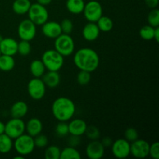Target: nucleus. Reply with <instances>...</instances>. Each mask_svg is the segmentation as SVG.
I'll return each mask as SVG.
<instances>
[{"label":"nucleus","mask_w":159,"mask_h":159,"mask_svg":"<svg viewBox=\"0 0 159 159\" xmlns=\"http://www.w3.org/2000/svg\"><path fill=\"white\" fill-rule=\"evenodd\" d=\"M74 64L79 70L93 72L99 65V57L96 51L89 48H81L73 57Z\"/></svg>","instance_id":"f257e3e1"},{"label":"nucleus","mask_w":159,"mask_h":159,"mask_svg":"<svg viewBox=\"0 0 159 159\" xmlns=\"http://www.w3.org/2000/svg\"><path fill=\"white\" fill-rule=\"evenodd\" d=\"M53 116L58 121L70 120L75 113V105L68 97H59L54 101L51 107Z\"/></svg>","instance_id":"f03ea898"},{"label":"nucleus","mask_w":159,"mask_h":159,"mask_svg":"<svg viewBox=\"0 0 159 159\" xmlns=\"http://www.w3.org/2000/svg\"><path fill=\"white\" fill-rule=\"evenodd\" d=\"M41 61L48 71H58L64 65V57L55 49L44 51Z\"/></svg>","instance_id":"7ed1b4c3"},{"label":"nucleus","mask_w":159,"mask_h":159,"mask_svg":"<svg viewBox=\"0 0 159 159\" xmlns=\"http://www.w3.org/2000/svg\"><path fill=\"white\" fill-rule=\"evenodd\" d=\"M54 49L63 57L71 55L75 51V42L69 34H61L55 38Z\"/></svg>","instance_id":"20e7f679"},{"label":"nucleus","mask_w":159,"mask_h":159,"mask_svg":"<svg viewBox=\"0 0 159 159\" xmlns=\"http://www.w3.org/2000/svg\"><path fill=\"white\" fill-rule=\"evenodd\" d=\"M14 140L15 141L13 142V147L19 155L25 157L34 152L35 148L34 138L28 134H23Z\"/></svg>","instance_id":"39448f33"},{"label":"nucleus","mask_w":159,"mask_h":159,"mask_svg":"<svg viewBox=\"0 0 159 159\" xmlns=\"http://www.w3.org/2000/svg\"><path fill=\"white\" fill-rule=\"evenodd\" d=\"M27 13L29 16V20H30L36 26L43 25L48 21L49 16L46 7L37 2L31 4Z\"/></svg>","instance_id":"423d86ee"},{"label":"nucleus","mask_w":159,"mask_h":159,"mask_svg":"<svg viewBox=\"0 0 159 159\" xmlns=\"http://www.w3.org/2000/svg\"><path fill=\"white\" fill-rule=\"evenodd\" d=\"M27 91L33 99L40 100L45 96L46 85L40 78H34L28 82Z\"/></svg>","instance_id":"0eeeda50"},{"label":"nucleus","mask_w":159,"mask_h":159,"mask_svg":"<svg viewBox=\"0 0 159 159\" xmlns=\"http://www.w3.org/2000/svg\"><path fill=\"white\" fill-rule=\"evenodd\" d=\"M25 130V123L22 119L12 117L5 124V134L12 140L24 134Z\"/></svg>","instance_id":"6e6552de"},{"label":"nucleus","mask_w":159,"mask_h":159,"mask_svg":"<svg viewBox=\"0 0 159 159\" xmlns=\"http://www.w3.org/2000/svg\"><path fill=\"white\" fill-rule=\"evenodd\" d=\"M84 16L89 22L96 23L102 16V7L100 3L95 0L85 3L83 12Z\"/></svg>","instance_id":"1a4fd4ad"},{"label":"nucleus","mask_w":159,"mask_h":159,"mask_svg":"<svg viewBox=\"0 0 159 159\" xmlns=\"http://www.w3.org/2000/svg\"><path fill=\"white\" fill-rule=\"evenodd\" d=\"M18 35L20 40L30 41L35 37L37 34L36 25L29 19L22 20L18 26Z\"/></svg>","instance_id":"9d476101"},{"label":"nucleus","mask_w":159,"mask_h":159,"mask_svg":"<svg viewBox=\"0 0 159 159\" xmlns=\"http://www.w3.org/2000/svg\"><path fill=\"white\" fill-rule=\"evenodd\" d=\"M111 150L116 158H126L130 155V143L125 138H119L113 142Z\"/></svg>","instance_id":"9b49d317"},{"label":"nucleus","mask_w":159,"mask_h":159,"mask_svg":"<svg viewBox=\"0 0 159 159\" xmlns=\"http://www.w3.org/2000/svg\"><path fill=\"white\" fill-rule=\"evenodd\" d=\"M150 144L143 139H137L130 144V155L137 158H145L149 155Z\"/></svg>","instance_id":"f8f14e48"},{"label":"nucleus","mask_w":159,"mask_h":159,"mask_svg":"<svg viewBox=\"0 0 159 159\" xmlns=\"http://www.w3.org/2000/svg\"><path fill=\"white\" fill-rule=\"evenodd\" d=\"M105 152V148L101 141L97 140H93L86 146L85 153L89 159H100L103 157Z\"/></svg>","instance_id":"ddd939ff"},{"label":"nucleus","mask_w":159,"mask_h":159,"mask_svg":"<svg viewBox=\"0 0 159 159\" xmlns=\"http://www.w3.org/2000/svg\"><path fill=\"white\" fill-rule=\"evenodd\" d=\"M42 32L46 37L51 39L57 38L62 34L60 23L56 21H47L42 25Z\"/></svg>","instance_id":"4468645a"},{"label":"nucleus","mask_w":159,"mask_h":159,"mask_svg":"<svg viewBox=\"0 0 159 159\" xmlns=\"http://www.w3.org/2000/svg\"><path fill=\"white\" fill-rule=\"evenodd\" d=\"M18 42L11 37H6L0 42V52L1 54L14 56L17 54Z\"/></svg>","instance_id":"2eb2a0df"},{"label":"nucleus","mask_w":159,"mask_h":159,"mask_svg":"<svg viewBox=\"0 0 159 159\" xmlns=\"http://www.w3.org/2000/svg\"><path fill=\"white\" fill-rule=\"evenodd\" d=\"M82 37L87 41H94L99 37L100 30L96 23L89 22L82 29Z\"/></svg>","instance_id":"dca6fc26"},{"label":"nucleus","mask_w":159,"mask_h":159,"mask_svg":"<svg viewBox=\"0 0 159 159\" xmlns=\"http://www.w3.org/2000/svg\"><path fill=\"white\" fill-rule=\"evenodd\" d=\"M87 124L82 119H74L68 124V130L71 135L81 137L85 134Z\"/></svg>","instance_id":"f3484780"},{"label":"nucleus","mask_w":159,"mask_h":159,"mask_svg":"<svg viewBox=\"0 0 159 159\" xmlns=\"http://www.w3.org/2000/svg\"><path fill=\"white\" fill-rule=\"evenodd\" d=\"M25 128L28 134L34 138L36 135L41 133L43 130V124L38 118H31L26 124H25Z\"/></svg>","instance_id":"a211bd4d"},{"label":"nucleus","mask_w":159,"mask_h":159,"mask_svg":"<svg viewBox=\"0 0 159 159\" xmlns=\"http://www.w3.org/2000/svg\"><path fill=\"white\" fill-rule=\"evenodd\" d=\"M28 113V106L23 101H17L10 109V114L12 118L22 119Z\"/></svg>","instance_id":"6ab92c4d"},{"label":"nucleus","mask_w":159,"mask_h":159,"mask_svg":"<svg viewBox=\"0 0 159 159\" xmlns=\"http://www.w3.org/2000/svg\"><path fill=\"white\" fill-rule=\"evenodd\" d=\"M42 80L45 84L46 87L49 88H55L58 86L61 82V76L58 71H48L47 73H44L42 76Z\"/></svg>","instance_id":"aec40b11"},{"label":"nucleus","mask_w":159,"mask_h":159,"mask_svg":"<svg viewBox=\"0 0 159 159\" xmlns=\"http://www.w3.org/2000/svg\"><path fill=\"white\" fill-rule=\"evenodd\" d=\"M31 4L30 0H15L12 3V10L16 14L24 15L28 12Z\"/></svg>","instance_id":"412c9836"},{"label":"nucleus","mask_w":159,"mask_h":159,"mask_svg":"<svg viewBox=\"0 0 159 159\" xmlns=\"http://www.w3.org/2000/svg\"><path fill=\"white\" fill-rule=\"evenodd\" d=\"M45 70L46 68L41 60L36 59L30 65V71L34 78H41L45 73Z\"/></svg>","instance_id":"4be33fe9"},{"label":"nucleus","mask_w":159,"mask_h":159,"mask_svg":"<svg viewBox=\"0 0 159 159\" xmlns=\"http://www.w3.org/2000/svg\"><path fill=\"white\" fill-rule=\"evenodd\" d=\"M84 0H67L66 8L68 12L72 14H80L85 7Z\"/></svg>","instance_id":"5701e85b"},{"label":"nucleus","mask_w":159,"mask_h":159,"mask_svg":"<svg viewBox=\"0 0 159 159\" xmlns=\"http://www.w3.org/2000/svg\"><path fill=\"white\" fill-rule=\"evenodd\" d=\"M16 65L13 56L1 54L0 55V70L3 71H12Z\"/></svg>","instance_id":"b1692460"},{"label":"nucleus","mask_w":159,"mask_h":159,"mask_svg":"<svg viewBox=\"0 0 159 159\" xmlns=\"http://www.w3.org/2000/svg\"><path fill=\"white\" fill-rule=\"evenodd\" d=\"M12 148H13V141L12 138L5 133L0 134V153H9Z\"/></svg>","instance_id":"393cba45"},{"label":"nucleus","mask_w":159,"mask_h":159,"mask_svg":"<svg viewBox=\"0 0 159 159\" xmlns=\"http://www.w3.org/2000/svg\"><path fill=\"white\" fill-rule=\"evenodd\" d=\"M82 155L80 152L75 147H67L61 151L60 159H81Z\"/></svg>","instance_id":"a878e982"},{"label":"nucleus","mask_w":159,"mask_h":159,"mask_svg":"<svg viewBox=\"0 0 159 159\" xmlns=\"http://www.w3.org/2000/svg\"><path fill=\"white\" fill-rule=\"evenodd\" d=\"M96 25L99 27L100 32H110L113 27V22L110 17L102 15L99 20L96 21Z\"/></svg>","instance_id":"bb28decb"},{"label":"nucleus","mask_w":159,"mask_h":159,"mask_svg":"<svg viewBox=\"0 0 159 159\" xmlns=\"http://www.w3.org/2000/svg\"><path fill=\"white\" fill-rule=\"evenodd\" d=\"M61 149L57 145L48 146L44 152L45 159H60Z\"/></svg>","instance_id":"cd10ccee"},{"label":"nucleus","mask_w":159,"mask_h":159,"mask_svg":"<svg viewBox=\"0 0 159 159\" xmlns=\"http://www.w3.org/2000/svg\"><path fill=\"white\" fill-rule=\"evenodd\" d=\"M155 28L150 25H145L142 26L140 30L139 34L143 40H151L154 39V33H155Z\"/></svg>","instance_id":"c85d7f7f"},{"label":"nucleus","mask_w":159,"mask_h":159,"mask_svg":"<svg viewBox=\"0 0 159 159\" xmlns=\"http://www.w3.org/2000/svg\"><path fill=\"white\" fill-rule=\"evenodd\" d=\"M31 52V44L30 41L21 40V41L18 43L17 47V53L21 56H27Z\"/></svg>","instance_id":"c756f323"},{"label":"nucleus","mask_w":159,"mask_h":159,"mask_svg":"<svg viewBox=\"0 0 159 159\" xmlns=\"http://www.w3.org/2000/svg\"><path fill=\"white\" fill-rule=\"evenodd\" d=\"M148 25L153 27L159 26V10L157 8L152 9L148 16Z\"/></svg>","instance_id":"7c9ffc66"},{"label":"nucleus","mask_w":159,"mask_h":159,"mask_svg":"<svg viewBox=\"0 0 159 159\" xmlns=\"http://www.w3.org/2000/svg\"><path fill=\"white\" fill-rule=\"evenodd\" d=\"M91 81V72L80 70L77 75V82L80 85H86Z\"/></svg>","instance_id":"2f4dec72"},{"label":"nucleus","mask_w":159,"mask_h":159,"mask_svg":"<svg viewBox=\"0 0 159 159\" xmlns=\"http://www.w3.org/2000/svg\"><path fill=\"white\" fill-rule=\"evenodd\" d=\"M85 134L89 140H98L100 137V131L99 128L96 126H87V128L85 130Z\"/></svg>","instance_id":"473e14b6"},{"label":"nucleus","mask_w":159,"mask_h":159,"mask_svg":"<svg viewBox=\"0 0 159 159\" xmlns=\"http://www.w3.org/2000/svg\"><path fill=\"white\" fill-rule=\"evenodd\" d=\"M34 141L35 147L38 148H46L48 144V137L44 134H42L41 133L34 137Z\"/></svg>","instance_id":"72a5a7b5"},{"label":"nucleus","mask_w":159,"mask_h":159,"mask_svg":"<svg viewBox=\"0 0 159 159\" xmlns=\"http://www.w3.org/2000/svg\"><path fill=\"white\" fill-rule=\"evenodd\" d=\"M55 132L57 136L59 137L66 136L68 134H69L68 124H67L66 122H64V121H59V123L55 127Z\"/></svg>","instance_id":"f704fd0d"},{"label":"nucleus","mask_w":159,"mask_h":159,"mask_svg":"<svg viewBox=\"0 0 159 159\" xmlns=\"http://www.w3.org/2000/svg\"><path fill=\"white\" fill-rule=\"evenodd\" d=\"M124 138L130 143L136 141L138 139V130L133 127H129L124 132Z\"/></svg>","instance_id":"c9c22d12"},{"label":"nucleus","mask_w":159,"mask_h":159,"mask_svg":"<svg viewBox=\"0 0 159 159\" xmlns=\"http://www.w3.org/2000/svg\"><path fill=\"white\" fill-rule=\"evenodd\" d=\"M61 28L62 34H70L73 30V23L69 19H65L60 23Z\"/></svg>","instance_id":"e433bc0d"},{"label":"nucleus","mask_w":159,"mask_h":159,"mask_svg":"<svg viewBox=\"0 0 159 159\" xmlns=\"http://www.w3.org/2000/svg\"><path fill=\"white\" fill-rule=\"evenodd\" d=\"M153 159H159V143L155 141L152 144H150L149 155Z\"/></svg>","instance_id":"4c0bfd02"},{"label":"nucleus","mask_w":159,"mask_h":159,"mask_svg":"<svg viewBox=\"0 0 159 159\" xmlns=\"http://www.w3.org/2000/svg\"><path fill=\"white\" fill-rule=\"evenodd\" d=\"M79 144H80V137L79 136L71 135L69 139H68V144L71 147L76 148V146L79 145Z\"/></svg>","instance_id":"58836bf2"},{"label":"nucleus","mask_w":159,"mask_h":159,"mask_svg":"<svg viewBox=\"0 0 159 159\" xmlns=\"http://www.w3.org/2000/svg\"><path fill=\"white\" fill-rule=\"evenodd\" d=\"M113 142V140H112V138H110V137H105V138H103V139L102 140V141H101V143H102V144L103 145V147L105 148H106L111 147Z\"/></svg>","instance_id":"ea45409f"},{"label":"nucleus","mask_w":159,"mask_h":159,"mask_svg":"<svg viewBox=\"0 0 159 159\" xmlns=\"http://www.w3.org/2000/svg\"><path fill=\"white\" fill-rule=\"evenodd\" d=\"M145 4L151 9H155L157 8L158 6L159 0H144Z\"/></svg>","instance_id":"a19ab883"},{"label":"nucleus","mask_w":159,"mask_h":159,"mask_svg":"<svg viewBox=\"0 0 159 159\" xmlns=\"http://www.w3.org/2000/svg\"><path fill=\"white\" fill-rule=\"evenodd\" d=\"M154 40L158 43L159 42V26L155 28V33H154Z\"/></svg>","instance_id":"79ce46f5"},{"label":"nucleus","mask_w":159,"mask_h":159,"mask_svg":"<svg viewBox=\"0 0 159 159\" xmlns=\"http://www.w3.org/2000/svg\"><path fill=\"white\" fill-rule=\"evenodd\" d=\"M52 0H37V3L42 5V6H48L49 4H51Z\"/></svg>","instance_id":"37998d69"},{"label":"nucleus","mask_w":159,"mask_h":159,"mask_svg":"<svg viewBox=\"0 0 159 159\" xmlns=\"http://www.w3.org/2000/svg\"><path fill=\"white\" fill-rule=\"evenodd\" d=\"M5 133V124L0 120V134Z\"/></svg>","instance_id":"c03bdc74"},{"label":"nucleus","mask_w":159,"mask_h":159,"mask_svg":"<svg viewBox=\"0 0 159 159\" xmlns=\"http://www.w3.org/2000/svg\"><path fill=\"white\" fill-rule=\"evenodd\" d=\"M2 39H3L2 36V35H1V34H0V42H1V41H2Z\"/></svg>","instance_id":"a18cd8bd"},{"label":"nucleus","mask_w":159,"mask_h":159,"mask_svg":"<svg viewBox=\"0 0 159 159\" xmlns=\"http://www.w3.org/2000/svg\"><path fill=\"white\" fill-rule=\"evenodd\" d=\"M0 55H1V52H0Z\"/></svg>","instance_id":"49530a36"}]
</instances>
